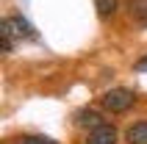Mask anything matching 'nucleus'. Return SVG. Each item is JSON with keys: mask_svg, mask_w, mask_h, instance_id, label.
Wrapping results in <instances>:
<instances>
[{"mask_svg": "<svg viewBox=\"0 0 147 144\" xmlns=\"http://www.w3.org/2000/svg\"><path fill=\"white\" fill-rule=\"evenodd\" d=\"M17 39H36L33 25L28 22L25 17H20V14L6 17V20L0 22V47H3V53H11Z\"/></svg>", "mask_w": 147, "mask_h": 144, "instance_id": "nucleus-1", "label": "nucleus"}, {"mask_svg": "<svg viewBox=\"0 0 147 144\" xmlns=\"http://www.w3.org/2000/svg\"><path fill=\"white\" fill-rule=\"evenodd\" d=\"M75 125L78 128H97V125H103V116L92 108H83V111L75 114Z\"/></svg>", "mask_w": 147, "mask_h": 144, "instance_id": "nucleus-4", "label": "nucleus"}, {"mask_svg": "<svg viewBox=\"0 0 147 144\" xmlns=\"http://www.w3.org/2000/svg\"><path fill=\"white\" fill-rule=\"evenodd\" d=\"M125 139H128V144H147V122L131 125L128 133H125Z\"/></svg>", "mask_w": 147, "mask_h": 144, "instance_id": "nucleus-5", "label": "nucleus"}, {"mask_svg": "<svg viewBox=\"0 0 147 144\" xmlns=\"http://www.w3.org/2000/svg\"><path fill=\"white\" fill-rule=\"evenodd\" d=\"M94 6H97L100 17H111L117 11V0H94Z\"/></svg>", "mask_w": 147, "mask_h": 144, "instance_id": "nucleus-7", "label": "nucleus"}, {"mask_svg": "<svg viewBox=\"0 0 147 144\" xmlns=\"http://www.w3.org/2000/svg\"><path fill=\"white\" fill-rule=\"evenodd\" d=\"M100 103H103L106 111L122 114V111H128V108L136 103V94H133L131 89H111V92H106V94L100 97Z\"/></svg>", "mask_w": 147, "mask_h": 144, "instance_id": "nucleus-2", "label": "nucleus"}, {"mask_svg": "<svg viewBox=\"0 0 147 144\" xmlns=\"http://www.w3.org/2000/svg\"><path fill=\"white\" fill-rule=\"evenodd\" d=\"M86 144H117V130L111 125H97V128L89 130V136H86Z\"/></svg>", "mask_w": 147, "mask_h": 144, "instance_id": "nucleus-3", "label": "nucleus"}, {"mask_svg": "<svg viewBox=\"0 0 147 144\" xmlns=\"http://www.w3.org/2000/svg\"><path fill=\"white\" fill-rule=\"evenodd\" d=\"M17 144H56V141L47 139V136H20Z\"/></svg>", "mask_w": 147, "mask_h": 144, "instance_id": "nucleus-8", "label": "nucleus"}, {"mask_svg": "<svg viewBox=\"0 0 147 144\" xmlns=\"http://www.w3.org/2000/svg\"><path fill=\"white\" fill-rule=\"evenodd\" d=\"M128 11L136 20H147V0H128Z\"/></svg>", "mask_w": 147, "mask_h": 144, "instance_id": "nucleus-6", "label": "nucleus"}, {"mask_svg": "<svg viewBox=\"0 0 147 144\" xmlns=\"http://www.w3.org/2000/svg\"><path fill=\"white\" fill-rule=\"evenodd\" d=\"M133 69H136V72H147V56H142L139 61L133 64Z\"/></svg>", "mask_w": 147, "mask_h": 144, "instance_id": "nucleus-9", "label": "nucleus"}]
</instances>
